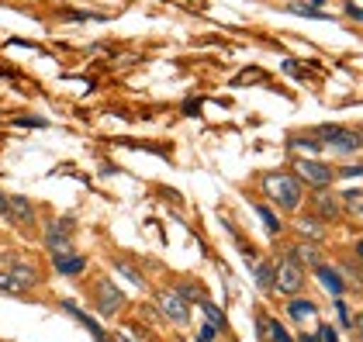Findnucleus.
Returning a JSON list of instances; mask_svg holds the SVG:
<instances>
[{
    "label": "nucleus",
    "mask_w": 363,
    "mask_h": 342,
    "mask_svg": "<svg viewBox=\"0 0 363 342\" xmlns=\"http://www.w3.org/2000/svg\"><path fill=\"white\" fill-rule=\"evenodd\" d=\"M315 273H318V280L325 284V290H329L333 297H342V294H346V280H342V273H339V270L325 266V263H315Z\"/></svg>",
    "instance_id": "nucleus-9"
},
{
    "label": "nucleus",
    "mask_w": 363,
    "mask_h": 342,
    "mask_svg": "<svg viewBox=\"0 0 363 342\" xmlns=\"http://www.w3.org/2000/svg\"><path fill=\"white\" fill-rule=\"evenodd\" d=\"M315 218L322 222H335V218H342V200L333 198V194H318L315 198Z\"/></svg>",
    "instance_id": "nucleus-10"
},
{
    "label": "nucleus",
    "mask_w": 363,
    "mask_h": 342,
    "mask_svg": "<svg viewBox=\"0 0 363 342\" xmlns=\"http://www.w3.org/2000/svg\"><path fill=\"white\" fill-rule=\"evenodd\" d=\"M322 342H339V339H335V332L329 329V325H322Z\"/></svg>",
    "instance_id": "nucleus-28"
},
{
    "label": "nucleus",
    "mask_w": 363,
    "mask_h": 342,
    "mask_svg": "<svg viewBox=\"0 0 363 342\" xmlns=\"http://www.w3.org/2000/svg\"><path fill=\"white\" fill-rule=\"evenodd\" d=\"M114 266H118V273H125V277H128V280H132L135 287H145V284H142V277L135 273V270H132V266H125V263H114Z\"/></svg>",
    "instance_id": "nucleus-23"
},
{
    "label": "nucleus",
    "mask_w": 363,
    "mask_h": 342,
    "mask_svg": "<svg viewBox=\"0 0 363 342\" xmlns=\"http://www.w3.org/2000/svg\"><path fill=\"white\" fill-rule=\"evenodd\" d=\"M121 304H125V297H121V290H114L111 280H104L97 287V312L101 314H118Z\"/></svg>",
    "instance_id": "nucleus-8"
},
{
    "label": "nucleus",
    "mask_w": 363,
    "mask_h": 342,
    "mask_svg": "<svg viewBox=\"0 0 363 342\" xmlns=\"http://www.w3.org/2000/svg\"><path fill=\"white\" fill-rule=\"evenodd\" d=\"M252 273H256V287H270L274 284V270H270V263H256V266H252Z\"/></svg>",
    "instance_id": "nucleus-19"
},
{
    "label": "nucleus",
    "mask_w": 363,
    "mask_h": 342,
    "mask_svg": "<svg viewBox=\"0 0 363 342\" xmlns=\"http://www.w3.org/2000/svg\"><path fill=\"white\" fill-rule=\"evenodd\" d=\"M339 200H346V204H350V211H353V215H357V211H360V190H350V194H346V198H339Z\"/></svg>",
    "instance_id": "nucleus-25"
},
{
    "label": "nucleus",
    "mask_w": 363,
    "mask_h": 342,
    "mask_svg": "<svg viewBox=\"0 0 363 342\" xmlns=\"http://www.w3.org/2000/svg\"><path fill=\"white\" fill-rule=\"evenodd\" d=\"M0 215H7V194L0 190Z\"/></svg>",
    "instance_id": "nucleus-30"
},
{
    "label": "nucleus",
    "mask_w": 363,
    "mask_h": 342,
    "mask_svg": "<svg viewBox=\"0 0 363 342\" xmlns=\"http://www.w3.org/2000/svg\"><path fill=\"white\" fill-rule=\"evenodd\" d=\"M52 263H56L59 273H84L86 270V259L77 253H59V256H52Z\"/></svg>",
    "instance_id": "nucleus-12"
},
{
    "label": "nucleus",
    "mask_w": 363,
    "mask_h": 342,
    "mask_svg": "<svg viewBox=\"0 0 363 342\" xmlns=\"http://www.w3.org/2000/svg\"><path fill=\"white\" fill-rule=\"evenodd\" d=\"M287 11H294V14H301V18H325L322 11H315V7H308V4H291Z\"/></svg>",
    "instance_id": "nucleus-21"
},
{
    "label": "nucleus",
    "mask_w": 363,
    "mask_h": 342,
    "mask_svg": "<svg viewBox=\"0 0 363 342\" xmlns=\"http://www.w3.org/2000/svg\"><path fill=\"white\" fill-rule=\"evenodd\" d=\"M311 135L322 145H333L339 156H357V152H360V135H357V132H346V128H339V125H322V128H315Z\"/></svg>",
    "instance_id": "nucleus-3"
},
{
    "label": "nucleus",
    "mask_w": 363,
    "mask_h": 342,
    "mask_svg": "<svg viewBox=\"0 0 363 342\" xmlns=\"http://www.w3.org/2000/svg\"><path fill=\"white\" fill-rule=\"evenodd\" d=\"M184 111H187V114H197L201 108H197V101H187V104H184Z\"/></svg>",
    "instance_id": "nucleus-29"
},
{
    "label": "nucleus",
    "mask_w": 363,
    "mask_h": 342,
    "mask_svg": "<svg viewBox=\"0 0 363 342\" xmlns=\"http://www.w3.org/2000/svg\"><path fill=\"white\" fill-rule=\"evenodd\" d=\"M294 170H298V180L308 183V187H315V190H325L335 180V170L329 163H322V159H298Z\"/></svg>",
    "instance_id": "nucleus-4"
},
{
    "label": "nucleus",
    "mask_w": 363,
    "mask_h": 342,
    "mask_svg": "<svg viewBox=\"0 0 363 342\" xmlns=\"http://www.w3.org/2000/svg\"><path fill=\"white\" fill-rule=\"evenodd\" d=\"M201 312H204V325H211L215 332H225V314H222V308L218 304H211V301H201Z\"/></svg>",
    "instance_id": "nucleus-14"
},
{
    "label": "nucleus",
    "mask_w": 363,
    "mask_h": 342,
    "mask_svg": "<svg viewBox=\"0 0 363 342\" xmlns=\"http://www.w3.org/2000/svg\"><path fill=\"white\" fill-rule=\"evenodd\" d=\"M156 304H160V312L167 314L169 321L187 325V318H191V304H187V297H184V294H177V290H163V294L156 297Z\"/></svg>",
    "instance_id": "nucleus-5"
},
{
    "label": "nucleus",
    "mask_w": 363,
    "mask_h": 342,
    "mask_svg": "<svg viewBox=\"0 0 363 342\" xmlns=\"http://www.w3.org/2000/svg\"><path fill=\"white\" fill-rule=\"evenodd\" d=\"M301 235H308V239H311V235L322 239V222H318V218H305V222H301Z\"/></svg>",
    "instance_id": "nucleus-20"
},
{
    "label": "nucleus",
    "mask_w": 363,
    "mask_h": 342,
    "mask_svg": "<svg viewBox=\"0 0 363 342\" xmlns=\"http://www.w3.org/2000/svg\"><path fill=\"white\" fill-rule=\"evenodd\" d=\"M274 287L284 297H298L305 290V266L294 256H284L277 263V273H274Z\"/></svg>",
    "instance_id": "nucleus-2"
},
{
    "label": "nucleus",
    "mask_w": 363,
    "mask_h": 342,
    "mask_svg": "<svg viewBox=\"0 0 363 342\" xmlns=\"http://www.w3.org/2000/svg\"><path fill=\"white\" fill-rule=\"evenodd\" d=\"M256 215L267 222V232H270V235H277V232H280V222H277V215H274L267 204H259V200H256Z\"/></svg>",
    "instance_id": "nucleus-17"
},
{
    "label": "nucleus",
    "mask_w": 363,
    "mask_h": 342,
    "mask_svg": "<svg viewBox=\"0 0 363 342\" xmlns=\"http://www.w3.org/2000/svg\"><path fill=\"white\" fill-rule=\"evenodd\" d=\"M291 149H311V152H318V149H325V145L318 142L315 135H294V139H287Z\"/></svg>",
    "instance_id": "nucleus-18"
},
{
    "label": "nucleus",
    "mask_w": 363,
    "mask_h": 342,
    "mask_svg": "<svg viewBox=\"0 0 363 342\" xmlns=\"http://www.w3.org/2000/svg\"><path fill=\"white\" fill-rule=\"evenodd\" d=\"M287 312H291V318H294V321H305V318H311V314L318 312V308H315V301H301V297H291V301H287Z\"/></svg>",
    "instance_id": "nucleus-13"
},
{
    "label": "nucleus",
    "mask_w": 363,
    "mask_h": 342,
    "mask_svg": "<svg viewBox=\"0 0 363 342\" xmlns=\"http://www.w3.org/2000/svg\"><path fill=\"white\" fill-rule=\"evenodd\" d=\"M252 80H263V69H246L239 80H235V86H242V84H252Z\"/></svg>",
    "instance_id": "nucleus-24"
},
{
    "label": "nucleus",
    "mask_w": 363,
    "mask_h": 342,
    "mask_svg": "<svg viewBox=\"0 0 363 342\" xmlns=\"http://www.w3.org/2000/svg\"><path fill=\"white\" fill-rule=\"evenodd\" d=\"M294 342H322V329H318L315 336H311V332H308V336H298V339H294Z\"/></svg>",
    "instance_id": "nucleus-27"
},
{
    "label": "nucleus",
    "mask_w": 363,
    "mask_h": 342,
    "mask_svg": "<svg viewBox=\"0 0 363 342\" xmlns=\"http://www.w3.org/2000/svg\"><path fill=\"white\" fill-rule=\"evenodd\" d=\"M291 256L298 259V263H301V266H315V263H318V249H315V246H298V249H294V253H291Z\"/></svg>",
    "instance_id": "nucleus-16"
},
{
    "label": "nucleus",
    "mask_w": 363,
    "mask_h": 342,
    "mask_svg": "<svg viewBox=\"0 0 363 342\" xmlns=\"http://www.w3.org/2000/svg\"><path fill=\"white\" fill-rule=\"evenodd\" d=\"M35 284H38V273L31 266H11V273H0V290H11V294L31 290Z\"/></svg>",
    "instance_id": "nucleus-6"
},
{
    "label": "nucleus",
    "mask_w": 363,
    "mask_h": 342,
    "mask_svg": "<svg viewBox=\"0 0 363 342\" xmlns=\"http://www.w3.org/2000/svg\"><path fill=\"white\" fill-rule=\"evenodd\" d=\"M4 218L18 222L21 228H31L35 225V207H31L28 198H7V215Z\"/></svg>",
    "instance_id": "nucleus-7"
},
{
    "label": "nucleus",
    "mask_w": 363,
    "mask_h": 342,
    "mask_svg": "<svg viewBox=\"0 0 363 342\" xmlns=\"http://www.w3.org/2000/svg\"><path fill=\"white\" fill-rule=\"evenodd\" d=\"M263 190L280 211H298L301 200H305V183L294 173H267L263 176Z\"/></svg>",
    "instance_id": "nucleus-1"
},
{
    "label": "nucleus",
    "mask_w": 363,
    "mask_h": 342,
    "mask_svg": "<svg viewBox=\"0 0 363 342\" xmlns=\"http://www.w3.org/2000/svg\"><path fill=\"white\" fill-rule=\"evenodd\" d=\"M45 246L52 249V253H69V232L62 228V222H52V225L45 228Z\"/></svg>",
    "instance_id": "nucleus-11"
},
{
    "label": "nucleus",
    "mask_w": 363,
    "mask_h": 342,
    "mask_svg": "<svg viewBox=\"0 0 363 342\" xmlns=\"http://www.w3.org/2000/svg\"><path fill=\"white\" fill-rule=\"evenodd\" d=\"M267 336H270V342H294V336L280 321H274V318H267Z\"/></svg>",
    "instance_id": "nucleus-15"
},
{
    "label": "nucleus",
    "mask_w": 363,
    "mask_h": 342,
    "mask_svg": "<svg viewBox=\"0 0 363 342\" xmlns=\"http://www.w3.org/2000/svg\"><path fill=\"white\" fill-rule=\"evenodd\" d=\"M197 342H215V329H211V325H201V332H197Z\"/></svg>",
    "instance_id": "nucleus-26"
},
{
    "label": "nucleus",
    "mask_w": 363,
    "mask_h": 342,
    "mask_svg": "<svg viewBox=\"0 0 363 342\" xmlns=\"http://www.w3.org/2000/svg\"><path fill=\"white\" fill-rule=\"evenodd\" d=\"M335 314H339V325L350 329V308L342 304V297H335Z\"/></svg>",
    "instance_id": "nucleus-22"
}]
</instances>
